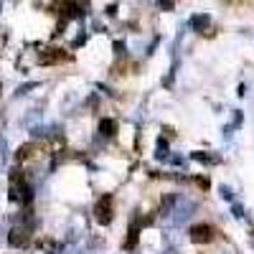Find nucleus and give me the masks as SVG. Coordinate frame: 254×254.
Wrapping results in <instances>:
<instances>
[{"label": "nucleus", "mask_w": 254, "mask_h": 254, "mask_svg": "<svg viewBox=\"0 0 254 254\" xmlns=\"http://www.w3.org/2000/svg\"><path fill=\"white\" fill-rule=\"evenodd\" d=\"M8 190H10V201H15V203H31V198H33V188L20 171L10 173V188Z\"/></svg>", "instance_id": "nucleus-1"}, {"label": "nucleus", "mask_w": 254, "mask_h": 254, "mask_svg": "<svg viewBox=\"0 0 254 254\" xmlns=\"http://www.w3.org/2000/svg\"><path fill=\"white\" fill-rule=\"evenodd\" d=\"M94 219H97L102 226L112 224V219H115V196H112V193L99 196V201L94 203Z\"/></svg>", "instance_id": "nucleus-2"}, {"label": "nucleus", "mask_w": 254, "mask_h": 254, "mask_svg": "<svg viewBox=\"0 0 254 254\" xmlns=\"http://www.w3.org/2000/svg\"><path fill=\"white\" fill-rule=\"evenodd\" d=\"M44 153H46V147L41 142H26V145L18 147L15 158H18V163H36V160L44 158Z\"/></svg>", "instance_id": "nucleus-3"}, {"label": "nucleus", "mask_w": 254, "mask_h": 254, "mask_svg": "<svg viewBox=\"0 0 254 254\" xmlns=\"http://www.w3.org/2000/svg\"><path fill=\"white\" fill-rule=\"evenodd\" d=\"M8 242H10V247H18V249L28 247V244H31V226H26V224L13 226V229L8 231Z\"/></svg>", "instance_id": "nucleus-4"}, {"label": "nucleus", "mask_w": 254, "mask_h": 254, "mask_svg": "<svg viewBox=\"0 0 254 254\" xmlns=\"http://www.w3.org/2000/svg\"><path fill=\"white\" fill-rule=\"evenodd\" d=\"M219 231L211 226V224H196L193 229H190V242H196V244H211L216 239Z\"/></svg>", "instance_id": "nucleus-5"}, {"label": "nucleus", "mask_w": 254, "mask_h": 254, "mask_svg": "<svg viewBox=\"0 0 254 254\" xmlns=\"http://www.w3.org/2000/svg\"><path fill=\"white\" fill-rule=\"evenodd\" d=\"M193 211H196V203H193V201L181 198V201L176 203V208H173V224H176V226L186 224L190 216H193Z\"/></svg>", "instance_id": "nucleus-6"}, {"label": "nucleus", "mask_w": 254, "mask_h": 254, "mask_svg": "<svg viewBox=\"0 0 254 254\" xmlns=\"http://www.w3.org/2000/svg\"><path fill=\"white\" fill-rule=\"evenodd\" d=\"M69 54L61 51V49H41L38 51V64H44V66H51V64H61L66 61Z\"/></svg>", "instance_id": "nucleus-7"}, {"label": "nucleus", "mask_w": 254, "mask_h": 254, "mask_svg": "<svg viewBox=\"0 0 254 254\" xmlns=\"http://www.w3.org/2000/svg\"><path fill=\"white\" fill-rule=\"evenodd\" d=\"M178 201H181V196H178V193H165V196L160 198V206H158L160 216L173 214V208H176V203H178Z\"/></svg>", "instance_id": "nucleus-8"}, {"label": "nucleus", "mask_w": 254, "mask_h": 254, "mask_svg": "<svg viewBox=\"0 0 254 254\" xmlns=\"http://www.w3.org/2000/svg\"><path fill=\"white\" fill-rule=\"evenodd\" d=\"M97 132H99L102 137H115V132H117V122H115L112 117H104V120H99Z\"/></svg>", "instance_id": "nucleus-9"}, {"label": "nucleus", "mask_w": 254, "mask_h": 254, "mask_svg": "<svg viewBox=\"0 0 254 254\" xmlns=\"http://www.w3.org/2000/svg\"><path fill=\"white\" fill-rule=\"evenodd\" d=\"M38 249L41 252H46V254H59L61 252V244L51 237H44V239H38Z\"/></svg>", "instance_id": "nucleus-10"}, {"label": "nucleus", "mask_w": 254, "mask_h": 254, "mask_svg": "<svg viewBox=\"0 0 254 254\" xmlns=\"http://www.w3.org/2000/svg\"><path fill=\"white\" fill-rule=\"evenodd\" d=\"M190 158L198 160V163H203V165H216V163L221 160V155H216V153H206V150H198V153H193Z\"/></svg>", "instance_id": "nucleus-11"}, {"label": "nucleus", "mask_w": 254, "mask_h": 254, "mask_svg": "<svg viewBox=\"0 0 254 254\" xmlns=\"http://www.w3.org/2000/svg\"><path fill=\"white\" fill-rule=\"evenodd\" d=\"M137 239H140V226H130V231H127V239H125V249H132L135 244H137Z\"/></svg>", "instance_id": "nucleus-12"}, {"label": "nucleus", "mask_w": 254, "mask_h": 254, "mask_svg": "<svg viewBox=\"0 0 254 254\" xmlns=\"http://www.w3.org/2000/svg\"><path fill=\"white\" fill-rule=\"evenodd\" d=\"M193 28L201 31V33H206V31L211 28V18H208V15H196V18H193Z\"/></svg>", "instance_id": "nucleus-13"}, {"label": "nucleus", "mask_w": 254, "mask_h": 254, "mask_svg": "<svg viewBox=\"0 0 254 254\" xmlns=\"http://www.w3.org/2000/svg\"><path fill=\"white\" fill-rule=\"evenodd\" d=\"M155 145H158L155 147V158L158 160H168V142H165V137H158Z\"/></svg>", "instance_id": "nucleus-14"}, {"label": "nucleus", "mask_w": 254, "mask_h": 254, "mask_svg": "<svg viewBox=\"0 0 254 254\" xmlns=\"http://www.w3.org/2000/svg\"><path fill=\"white\" fill-rule=\"evenodd\" d=\"M219 193H221V198H226V201L234 198V193H231V188H229V186H219Z\"/></svg>", "instance_id": "nucleus-15"}, {"label": "nucleus", "mask_w": 254, "mask_h": 254, "mask_svg": "<svg viewBox=\"0 0 254 254\" xmlns=\"http://www.w3.org/2000/svg\"><path fill=\"white\" fill-rule=\"evenodd\" d=\"M231 211H234V216H237V219H242V216H244V208H242L239 203H234V206H231Z\"/></svg>", "instance_id": "nucleus-16"}, {"label": "nucleus", "mask_w": 254, "mask_h": 254, "mask_svg": "<svg viewBox=\"0 0 254 254\" xmlns=\"http://www.w3.org/2000/svg\"><path fill=\"white\" fill-rule=\"evenodd\" d=\"M168 160H171L173 165H183V158L181 155H168Z\"/></svg>", "instance_id": "nucleus-17"}, {"label": "nucleus", "mask_w": 254, "mask_h": 254, "mask_svg": "<svg viewBox=\"0 0 254 254\" xmlns=\"http://www.w3.org/2000/svg\"><path fill=\"white\" fill-rule=\"evenodd\" d=\"M234 125H237V127L242 125V112H237V115H234Z\"/></svg>", "instance_id": "nucleus-18"}, {"label": "nucleus", "mask_w": 254, "mask_h": 254, "mask_svg": "<svg viewBox=\"0 0 254 254\" xmlns=\"http://www.w3.org/2000/svg\"><path fill=\"white\" fill-rule=\"evenodd\" d=\"M165 254H178V249H168Z\"/></svg>", "instance_id": "nucleus-19"}]
</instances>
